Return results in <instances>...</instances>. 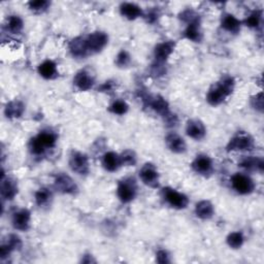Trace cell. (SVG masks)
<instances>
[{
	"label": "cell",
	"instance_id": "cell-1",
	"mask_svg": "<svg viewBox=\"0 0 264 264\" xmlns=\"http://www.w3.org/2000/svg\"><path fill=\"white\" fill-rule=\"evenodd\" d=\"M234 79L232 76L226 75L222 80L211 87L206 95V100L213 106L221 104L225 99L234 90Z\"/></svg>",
	"mask_w": 264,
	"mask_h": 264
},
{
	"label": "cell",
	"instance_id": "cell-2",
	"mask_svg": "<svg viewBox=\"0 0 264 264\" xmlns=\"http://www.w3.org/2000/svg\"><path fill=\"white\" fill-rule=\"evenodd\" d=\"M57 141V135L52 131H41L29 142L30 152L34 155H41L47 149L54 148Z\"/></svg>",
	"mask_w": 264,
	"mask_h": 264
},
{
	"label": "cell",
	"instance_id": "cell-3",
	"mask_svg": "<svg viewBox=\"0 0 264 264\" xmlns=\"http://www.w3.org/2000/svg\"><path fill=\"white\" fill-rule=\"evenodd\" d=\"M137 193L136 182L133 178H126L118 184L117 195L123 203L131 202Z\"/></svg>",
	"mask_w": 264,
	"mask_h": 264
},
{
	"label": "cell",
	"instance_id": "cell-4",
	"mask_svg": "<svg viewBox=\"0 0 264 264\" xmlns=\"http://www.w3.org/2000/svg\"><path fill=\"white\" fill-rule=\"evenodd\" d=\"M231 186L240 195L251 194L255 189V184L253 180L244 173H235L231 177Z\"/></svg>",
	"mask_w": 264,
	"mask_h": 264
},
{
	"label": "cell",
	"instance_id": "cell-5",
	"mask_svg": "<svg viewBox=\"0 0 264 264\" xmlns=\"http://www.w3.org/2000/svg\"><path fill=\"white\" fill-rule=\"evenodd\" d=\"M69 167L73 172L85 175L89 173L90 165L87 155L79 151H72L69 156Z\"/></svg>",
	"mask_w": 264,
	"mask_h": 264
},
{
	"label": "cell",
	"instance_id": "cell-6",
	"mask_svg": "<svg viewBox=\"0 0 264 264\" xmlns=\"http://www.w3.org/2000/svg\"><path fill=\"white\" fill-rule=\"evenodd\" d=\"M254 148V141L253 138L245 132H238L230 139L226 147L227 151H250Z\"/></svg>",
	"mask_w": 264,
	"mask_h": 264
},
{
	"label": "cell",
	"instance_id": "cell-7",
	"mask_svg": "<svg viewBox=\"0 0 264 264\" xmlns=\"http://www.w3.org/2000/svg\"><path fill=\"white\" fill-rule=\"evenodd\" d=\"M144 99L142 100L145 101L147 105H149L152 109H154L156 113H158L160 116H162L164 119H167L169 116L172 114L170 113L168 102L165 100L162 96H151V95H146L142 97Z\"/></svg>",
	"mask_w": 264,
	"mask_h": 264
},
{
	"label": "cell",
	"instance_id": "cell-8",
	"mask_svg": "<svg viewBox=\"0 0 264 264\" xmlns=\"http://www.w3.org/2000/svg\"><path fill=\"white\" fill-rule=\"evenodd\" d=\"M86 42L89 54H97L106 47L108 36L102 31H96L86 37Z\"/></svg>",
	"mask_w": 264,
	"mask_h": 264
},
{
	"label": "cell",
	"instance_id": "cell-9",
	"mask_svg": "<svg viewBox=\"0 0 264 264\" xmlns=\"http://www.w3.org/2000/svg\"><path fill=\"white\" fill-rule=\"evenodd\" d=\"M163 196L166 202L177 210H184L188 206L189 199L185 194L174 190L172 188L163 189Z\"/></svg>",
	"mask_w": 264,
	"mask_h": 264
},
{
	"label": "cell",
	"instance_id": "cell-10",
	"mask_svg": "<svg viewBox=\"0 0 264 264\" xmlns=\"http://www.w3.org/2000/svg\"><path fill=\"white\" fill-rule=\"evenodd\" d=\"M139 178L150 188H157L159 186V172L157 167L152 163H146L139 170Z\"/></svg>",
	"mask_w": 264,
	"mask_h": 264
},
{
	"label": "cell",
	"instance_id": "cell-11",
	"mask_svg": "<svg viewBox=\"0 0 264 264\" xmlns=\"http://www.w3.org/2000/svg\"><path fill=\"white\" fill-rule=\"evenodd\" d=\"M55 188L62 194L73 195L78 192V185L67 174L60 173L55 179Z\"/></svg>",
	"mask_w": 264,
	"mask_h": 264
},
{
	"label": "cell",
	"instance_id": "cell-12",
	"mask_svg": "<svg viewBox=\"0 0 264 264\" xmlns=\"http://www.w3.org/2000/svg\"><path fill=\"white\" fill-rule=\"evenodd\" d=\"M192 168L201 175H211L214 172L213 160L206 155H198L192 162Z\"/></svg>",
	"mask_w": 264,
	"mask_h": 264
},
{
	"label": "cell",
	"instance_id": "cell-13",
	"mask_svg": "<svg viewBox=\"0 0 264 264\" xmlns=\"http://www.w3.org/2000/svg\"><path fill=\"white\" fill-rule=\"evenodd\" d=\"M73 84L80 91H88L93 88L95 80L94 76L89 71L84 69L75 74L73 79Z\"/></svg>",
	"mask_w": 264,
	"mask_h": 264
},
{
	"label": "cell",
	"instance_id": "cell-14",
	"mask_svg": "<svg viewBox=\"0 0 264 264\" xmlns=\"http://www.w3.org/2000/svg\"><path fill=\"white\" fill-rule=\"evenodd\" d=\"M186 132L189 137L195 140H200L205 136L206 129L200 120H190L187 123Z\"/></svg>",
	"mask_w": 264,
	"mask_h": 264
},
{
	"label": "cell",
	"instance_id": "cell-15",
	"mask_svg": "<svg viewBox=\"0 0 264 264\" xmlns=\"http://www.w3.org/2000/svg\"><path fill=\"white\" fill-rule=\"evenodd\" d=\"M174 47L175 43L172 41H164L158 43L155 48V51H154V56H155L156 62L163 64L174 51Z\"/></svg>",
	"mask_w": 264,
	"mask_h": 264
},
{
	"label": "cell",
	"instance_id": "cell-16",
	"mask_svg": "<svg viewBox=\"0 0 264 264\" xmlns=\"http://www.w3.org/2000/svg\"><path fill=\"white\" fill-rule=\"evenodd\" d=\"M30 220H31V213L28 210H26V208H22V210L14 214L13 226L16 230L27 231L30 227Z\"/></svg>",
	"mask_w": 264,
	"mask_h": 264
},
{
	"label": "cell",
	"instance_id": "cell-17",
	"mask_svg": "<svg viewBox=\"0 0 264 264\" xmlns=\"http://www.w3.org/2000/svg\"><path fill=\"white\" fill-rule=\"evenodd\" d=\"M1 196L6 200H13L18 194V184L12 178L1 179Z\"/></svg>",
	"mask_w": 264,
	"mask_h": 264
},
{
	"label": "cell",
	"instance_id": "cell-18",
	"mask_svg": "<svg viewBox=\"0 0 264 264\" xmlns=\"http://www.w3.org/2000/svg\"><path fill=\"white\" fill-rule=\"evenodd\" d=\"M167 148L175 154H183L186 152L187 146L184 138L177 133H170L165 138Z\"/></svg>",
	"mask_w": 264,
	"mask_h": 264
},
{
	"label": "cell",
	"instance_id": "cell-19",
	"mask_svg": "<svg viewBox=\"0 0 264 264\" xmlns=\"http://www.w3.org/2000/svg\"><path fill=\"white\" fill-rule=\"evenodd\" d=\"M69 50L73 57H76V58L86 57L87 55L89 54V51H88V48H87L86 37H76L72 39L70 41Z\"/></svg>",
	"mask_w": 264,
	"mask_h": 264
},
{
	"label": "cell",
	"instance_id": "cell-20",
	"mask_svg": "<svg viewBox=\"0 0 264 264\" xmlns=\"http://www.w3.org/2000/svg\"><path fill=\"white\" fill-rule=\"evenodd\" d=\"M38 73L40 76H42L43 79L46 80H53L58 76V71H57V65L55 62L51 60H47L45 62H42L38 66Z\"/></svg>",
	"mask_w": 264,
	"mask_h": 264
},
{
	"label": "cell",
	"instance_id": "cell-21",
	"mask_svg": "<svg viewBox=\"0 0 264 264\" xmlns=\"http://www.w3.org/2000/svg\"><path fill=\"white\" fill-rule=\"evenodd\" d=\"M214 205L208 200H201L195 206V215L202 220H208L214 216Z\"/></svg>",
	"mask_w": 264,
	"mask_h": 264
},
{
	"label": "cell",
	"instance_id": "cell-22",
	"mask_svg": "<svg viewBox=\"0 0 264 264\" xmlns=\"http://www.w3.org/2000/svg\"><path fill=\"white\" fill-rule=\"evenodd\" d=\"M25 111L24 103L20 100L10 101L5 105L4 115L8 119H17L23 115Z\"/></svg>",
	"mask_w": 264,
	"mask_h": 264
},
{
	"label": "cell",
	"instance_id": "cell-23",
	"mask_svg": "<svg viewBox=\"0 0 264 264\" xmlns=\"http://www.w3.org/2000/svg\"><path fill=\"white\" fill-rule=\"evenodd\" d=\"M102 164L103 167L109 172H114L118 170L120 166H122V165H121L120 155H118L115 152L105 153L102 158Z\"/></svg>",
	"mask_w": 264,
	"mask_h": 264
},
{
	"label": "cell",
	"instance_id": "cell-24",
	"mask_svg": "<svg viewBox=\"0 0 264 264\" xmlns=\"http://www.w3.org/2000/svg\"><path fill=\"white\" fill-rule=\"evenodd\" d=\"M120 12L121 15L128 20H135L142 16L141 8L138 5L130 2H125L121 4Z\"/></svg>",
	"mask_w": 264,
	"mask_h": 264
},
{
	"label": "cell",
	"instance_id": "cell-25",
	"mask_svg": "<svg viewBox=\"0 0 264 264\" xmlns=\"http://www.w3.org/2000/svg\"><path fill=\"white\" fill-rule=\"evenodd\" d=\"M239 165L243 168L249 171H259L263 172L264 168V162L262 158H255V157H246L241 160Z\"/></svg>",
	"mask_w": 264,
	"mask_h": 264
},
{
	"label": "cell",
	"instance_id": "cell-26",
	"mask_svg": "<svg viewBox=\"0 0 264 264\" xmlns=\"http://www.w3.org/2000/svg\"><path fill=\"white\" fill-rule=\"evenodd\" d=\"M222 28H224L226 31L233 33V34H236V33L239 32L240 30V21L236 19L233 15L227 14L223 17L222 19Z\"/></svg>",
	"mask_w": 264,
	"mask_h": 264
},
{
	"label": "cell",
	"instance_id": "cell-27",
	"mask_svg": "<svg viewBox=\"0 0 264 264\" xmlns=\"http://www.w3.org/2000/svg\"><path fill=\"white\" fill-rule=\"evenodd\" d=\"M184 35L186 38H188L189 40L198 42L201 40V31H200V23H192L188 24L187 26Z\"/></svg>",
	"mask_w": 264,
	"mask_h": 264
},
{
	"label": "cell",
	"instance_id": "cell-28",
	"mask_svg": "<svg viewBox=\"0 0 264 264\" xmlns=\"http://www.w3.org/2000/svg\"><path fill=\"white\" fill-rule=\"evenodd\" d=\"M24 23L19 16H10L7 19V30L15 34H18L22 30H23Z\"/></svg>",
	"mask_w": 264,
	"mask_h": 264
},
{
	"label": "cell",
	"instance_id": "cell-29",
	"mask_svg": "<svg viewBox=\"0 0 264 264\" xmlns=\"http://www.w3.org/2000/svg\"><path fill=\"white\" fill-rule=\"evenodd\" d=\"M52 199V192L47 188H40L35 193V202L38 206H46Z\"/></svg>",
	"mask_w": 264,
	"mask_h": 264
},
{
	"label": "cell",
	"instance_id": "cell-30",
	"mask_svg": "<svg viewBox=\"0 0 264 264\" xmlns=\"http://www.w3.org/2000/svg\"><path fill=\"white\" fill-rule=\"evenodd\" d=\"M245 241V237L241 232H231L228 236H227V244L230 248L232 249H239L241 246L244 245Z\"/></svg>",
	"mask_w": 264,
	"mask_h": 264
},
{
	"label": "cell",
	"instance_id": "cell-31",
	"mask_svg": "<svg viewBox=\"0 0 264 264\" xmlns=\"http://www.w3.org/2000/svg\"><path fill=\"white\" fill-rule=\"evenodd\" d=\"M120 160L121 165H124V166H134L137 161L135 153L131 150H126L121 154Z\"/></svg>",
	"mask_w": 264,
	"mask_h": 264
},
{
	"label": "cell",
	"instance_id": "cell-32",
	"mask_svg": "<svg viewBox=\"0 0 264 264\" xmlns=\"http://www.w3.org/2000/svg\"><path fill=\"white\" fill-rule=\"evenodd\" d=\"M128 109L129 105L124 100H116L111 106H109V112L119 116L125 115L128 112Z\"/></svg>",
	"mask_w": 264,
	"mask_h": 264
},
{
	"label": "cell",
	"instance_id": "cell-33",
	"mask_svg": "<svg viewBox=\"0 0 264 264\" xmlns=\"http://www.w3.org/2000/svg\"><path fill=\"white\" fill-rule=\"evenodd\" d=\"M130 62H131L130 55L127 51H124V50H122L117 55L116 61H115L116 65L120 68L127 67V66L130 64Z\"/></svg>",
	"mask_w": 264,
	"mask_h": 264
},
{
	"label": "cell",
	"instance_id": "cell-34",
	"mask_svg": "<svg viewBox=\"0 0 264 264\" xmlns=\"http://www.w3.org/2000/svg\"><path fill=\"white\" fill-rule=\"evenodd\" d=\"M181 19L186 22L187 24H192V23H200L199 16H198L194 10L192 9H186L180 15Z\"/></svg>",
	"mask_w": 264,
	"mask_h": 264
},
{
	"label": "cell",
	"instance_id": "cell-35",
	"mask_svg": "<svg viewBox=\"0 0 264 264\" xmlns=\"http://www.w3.org/2000/svg\"><path fill=\"white\" fill-rule=\"evenodd\" d=\"M50 2L46 1V0H36V1H30L28 3L29 8L35 13H41L47 10L50 6Z\"/></svg>",
	"mask_w": 264,
	"mask_h": 264
},
{
	"label": "cell",
	"instance_id": "cell-36",
	"mask_svg": "<svg viewBox=\"0 0 264 264\" xmlns=\"http://www.w3.org/2000/svg\"><path fill=\"white\" fill-rule=\"evenodd\" d=\"M261 17L262 13L259 12V10H256V12L252 13L245 21V24L251 28H257L260 23H261Z\"/></svg>",
	"mask_w": 264,
	"mask_h": 264
},
{
	"label": "cell",
	"instance_id": "cell-37",
	"mask_svg": "<svg viewBox=\"0 0 264 264\" xmlns=\"http://www.w3.org/2000/svg\"><path fill=\"white\" fill-rule=\"evenodd\" d=\"M5 244L9 247V249L12 250V251L19 250L22 247V241H21L20 237L18 235H16V234L9 235L8 238H7V241H6Z\"/></svg>",
	"mask_w": 264,
	"mask_h": 264
},
{
	"label": "cell",
	"instance_id": "cell-38",
	"mask_svg": "<svg viewBox=\"0 0 264 264\" xmlns=\"http://www.w3.org/2000/svg\"><path fill=\"white\" fill-rule=\"evenodd\" d=\"M156 261L160 264L169 263L170 259H169V254L167 253V251H165V250L158 251L156 254Z\"/></svg>",
	"mask_w": 264,
	"mask_h": 264
},
{
	"label": "cell",
	"instance_id": "cell-39",
	"mask_svg": "<svg viewBox=\"0 0 264 264\" xmlns=\"http://www.w3.org/2000/svg\"><path fill=\"white\" fill-rule=\"evenodd\" d=\"M252 104L254 106V108L258 109V111H262L263 108V94L259 93L258 95H256L254 98L252 99Z\"/></svg>",
	"mask_w": 264,
	"mask_h": 264
},
{
	"label": "cell",
	"instance_id": "cell-40",
	"mask_svg": "<svg viewBox=\"0 0 264 264\" xmlns=\"http://www.w3.org/2000/svg\"><path fill=\"white\" fill-rule=\"evenodd\" d=\"M113 89V84L111 82H105L101 87H100V91H109Z\"/></svg>",
	"mask_w": 264,
	"mask_h": 264
}]
</instances>
